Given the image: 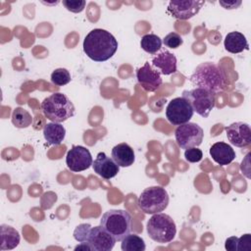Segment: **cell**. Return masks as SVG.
<instances>
[{
	"label": "cell",
	"mask_w": 251,
	"mask_h": 251,
	"mask_svg": "<svg viewBox=\"0 0 251 251\" xmlns=\"http://www.w3.org/2000/svg\"><path fill=\"white\" fill-rule=\"evenodd\" d=\"M118 41L115 36L102 28L89 31L83 40V51L95 62H105L116 53Z\"/></svg>",
	"instance_id": "6da1fadb"
},
{
	"label": "cell",
	"mask_w": 251,
	"mask_h": 251,
	"mask_svg": "<svg viewBox=\"0 0 251 251\" xmlns=\"http://www.w3.org/2000/svg\"><path fill=\"white\" fill-rule=\"evenodd\" d=\"M189 80L196 88H202L216 94L225 89L226 77L224 70L218 64L203 62L196 67Z\"/></svg>",
	"instance_id": "7a4b0ae2"
},
{
	"label": "cell",
	"mask_w": 251,
	"mask_h": 251,
	"mask_svg": "<svg viewBox=\"0 0 251 251\" xmlns=\"http://www.w3.org/2000/svg\"><path fill=\"white\" fill-rule=\"evenodd\" d=\"M43 115L54 123H62L75 115V106L69 97L56 92L46 97L40 105Z\"/></svg>",
	"instance_id": "3957f363"
},
{
	"label": "cell",
	"mask_w": 251,
	"mask_h": 251,
	"mask_svg": "<svg viewBox=\"0 0 251 251\" xmlns=\"http://www.w3.org/2000/svg\"><path fill=\"white\" fill-rule=\"evenodd\" d=\"M100 226L108 231L116 241H122V239L131 231L132 219L128 212L113 209L102 215Z\"/></svg>",
	"instance_id": "277c9868"
},
{
	"label": "cell",
	"mask_w": 251,
	"mask_h": 251,
	"mask_svg": "<svg viewBox=\"0 0 251 251\" xmlns=\"http://www.w3.org/2000/svg\"><path fill=\"white\" fill-rule=\"evenodd\" d=\"M146 229L149 237L158 243L171 242L176 233V223L164 213H156L148 220Z\"/></svg>",
	"instance_id": "5b68a950"
},
{
	"label": "cell",
	"mask_w": 251,
	"mask_h": 251,
	"mask_svg": "<svg viewBox=\"0 0 251 251\" xmlns=\"http://www.w3.org/2000/svg\"><path fill=\"white\" fill-rule=\"evenodd\" d=\"M169 204V194L162 186L145 188L137 199L139 209L145 214H156L164 211Z\"/></svg>",
	"instance_id": "8992f818"
},
{
	"label": "cell",
	"mask_w": 251,
	"mask_h": 251,
	"mask_svg": "<svg viewBox=\"0 0 251 251\" xmlns=\"http://www.w3.org/2000/svg\"><path fill=\"white\" fill-rule=\"evenodd\" d=\"M181 97L185 98L193 112L202 118H207L215 107V94L202 88L184 90Z\"/></svg>",
	"instance_id": "52a82bcc"
},
{
	"label": "cell",
	"mask_w": 251,
	"mask_h": 251,
	"mask_svg": "<svg viewBox=\"0 0 251 251\" xmlns=\"http://www.w3.org/2000/svg\"><path fill=\"white\" fill-rule=\"evenodd\" d=\"M203 128L195 123H186L178 126L175 130L176 144L181 149L198 147L203 141Z\"/></svg>",
	"instance_id": "ba28073f"
},
{
	"label": "cell",
	"mask_w": 251,
	"mask_h": 251,
	"mask_svg": "<svg viewBox=\"0 0 251 251\" xmlns=\"http://www.w3.org/2000/svg\"><path fill=\"white\" fill-rule=\"evenodd\" d=\"M193 110L187 100L183 97L172 99L166 108V118L173 126H180L190 121Z\"/></svg>",
	"instance_id": "9c48e42d"
},
{
	"label": "cell",
	"mask_w": 251,
	"mask_h": 251,
	"mask_svg": "<svg viewBox=\"0 0 251 251\" xmlns=\"http://www.w3.org/2000/svg\"><path fill=\"white\" fill-rule=\"evenodd\" d=\"M93 160L90 151L80 145H74L67 153L66 164L72 172H82L90 168Z\"/></svg>",
	"instance_id": "30bf717a"
},
{
	"label": "cell",
	"mask_w": 251,
	"mask_h": 251,
	"mask_svg": "<svg viewBox=\"0 0 251 251\" xmlns=\"http://www.w3.org/2000/svg\"><path fill=\"white\" fill-rule=\"evenodd\" d=\"M136 78L141 87L148 92L156 91L163 83L161 74L149 62L136 70Z\"/></svg>",
	"instance_id": "8fae6325"
},
{
	"label": "cell",
	"mask_w": 251,
	"mask_h": 251,
	"mask_svg": "<svg viewBox=\"0 0 251 251\" xmlns=\"http://www.w3.org/2000/svg\"><path fill=\"white\" fill-rule=\"evenodd\" d=\"M85 242L94 251H110L114 248L116 240L101 226H97L94 227L91 226Z\"/></svg>",
	"instance_id": "7c38bea8"
},
{
	"label": "cell",
	"mask_w": 251,
	"mask_h": 251,
	"mask_svg": "<svg viewBox=\"0 0 251 251\" xmlns=\"http://www.w3.org/2000/svg\"><path fill=\"white\" fill-rule=\"evenodd\" d=\"M204 1L185 0V1H170L168 5V12L176 19L188 20L198 14Z\"/></svg>",
	"instance_id": "4fadbf2b"
},
{
	"label": "cell",
	"mask_w": 251,
	"mask_h": 251,
	"mask_svg": "<svg viewBox=\"0 0 251 251\" xmlns=\"http://www.w3.org/2000/svg\"><path fill=\"white\" fill-rule=\"evenodd\" d=\"M225 129L226 137L232 145L243 148L251 144V129L248 124L237 122L226 126Z\"/></svg>",
	"instance_id": "5bb4252c"
},
{
	"label": "cell",
	"mask_w": 251,
	"mask_h": 251,
	"mask_svg": "<svg viewBox=\"0 0 251 251\" xmlns=\"http://www.w3.org/2000/svg\"><path fill=\"white\" fill-rule=\"evenodd\" d=\"M93 171L102 178L110 179L118 175L120 167L104 152H99L92 163Z\"/></svg>",
	"instance_id": "9a60e30c"
},
{
	"label": "cell",
	"mask_w": 251,
	"mask_h": 251,
	"mask_svg": "<svg viewBox=\"0 0 251 251\" xmlns=\"http://www.w3.org/2000/svg\"><path fill=\"white\" fill-rule=\"evenodd\" d=\"M151 65L161 75H169L175 74L177 70L176 56L168 50H163L157 53L151 60Z\"/></svg>",
	"instance_id": "2e32d148"
},
{
	"label": "cell",
	"mask_w": 251,
	"mask_h": 251,
	"mask_svg": "<svg viewBox=\"0 0 251 251\" xmlns=\"http://www.w3.org/2000/svg\"><path fill=\"white\" fill-rule=\"evenodd\" d=\"M212 159L220 166H226L235 159V151L226 142H216L210 148Z\"/></svg>",
	"instance_id": "e0dca14e"
},
{
	"label": "cell",
	"mask_w": 251,
	"mask_h": 251,
	"mask_svg": "<svg viewBox=\"0 0 251 251\" xmlns=\"http://www.w3.org/2000/svg\"><path fill=\"white\" fill-rule=\"evenodd\" d=\"M112 159L119 167H129L135 160L133 149L127 143H119L113 147L111 152Z\"/></svg>",
	"instance_id": "ac0fdd59"
},
{
	"label": "cell",
	"mask_w": 251,
	"mask_h": 251,
	"mask_svg": "<svg viewBox=\"0 0 251 251\" xmlns=\"http://www.w3.org/2000/svg\"><path fill=\"white\" fill-rule=\"evenodd\" d=\"M224 45L226 50L232 54L241 53L243 50L249 49L245 35L239 31L228 32L225 37Z\"/></svg>",
	"instance_id": "d6986e66"
},
{
	"label": "cell",
	"mask_w": 251,
	"mask_h": 251,
	"mask_svg": "<svg viewBox=\"0 0 251 251\" xmlns=\"http://www.w3.org/2000/svg\"><path fill=\"white\" fill-rule=\"evenodd\" d=\"M45 140L51 145H59L66 136V128L60 123H48L43 127Z\"/></svg>",
	"instance_id": "ffe728a7"
},
{
	"label": "cell",
	"mask_w": 251,
	"mask_h": 251,
	"mask_svg": "<svg viewBox=\"0 0 251 251\" xmlns=\"http://www.w3.org/2000/svg\"><path fill=\"white\" fill-rule=\"evenodd\" d=\"M1 250H11L18 246L21 240L19 231L8 225H1Z\"/></svg>",
	"instance_id": "44dd1931"
},
{
	"label": "cell",
	"mask_w": 251,
	"mask_h": 251,
	"mask_svg": "<svg viewBox=\"0 0 251 251\" xmlns=\"http://www.w3.org/2000/svg\"><path fill=\"white\" fill-rule=\"evenodd\" d=\"M121 248L123 251H144L146 246L143 238L137 234H127L122 239Z\"/></svg>",
	"instance_id": "7402d4cb"
},
{
	"label": "cell",
	"mask_w": 251,
	"mask_h": 251,
	"mask_svg": "<svg viewBox=\"0 0 251 251\" xmlns=\"http://www.w3.org/2000/svg\"><path fill=\"white\" fill-rule=\"evenodd\" d=\"M12 124L18 128H25L32 124V117L25 109L17 107L12 113Z\"/></svg>",
	"instance_id": "603a6c76"
},
{
	"label": "cell",
	"mask_w": 251,
	"mask_h": 251,
	"mask_svg": "<svg viewBox=\"0 0 251 251\" xmlns=\"http://www.w3.org/2000/svg\"><path fill=\"white\" fill-rule=\"evenodd\" d=\"M162 39L154 34V33H148V34H145L141 37V40H140V46L141 48L149 53V54H156L157 51H159L162 47Z\"/></svg>",
	"instance_id": "cb8c5ba5"
},
{
	"label": "cell",
	"mask_w": 251,
	"mask_h": 251,
	"mask_svg": "<svg viewBox=\"0 0 251 251\" xmlns=\"http://www.w3.org/2000/svg\"><path fill=\"white\" fill-rule=\"evenodd\" d=\"M51 82L58 86H63L71 81V74L67 69L59 68L52 72L50 76Z\"/></svg>",
	"instance_id": "d4e9b609"
},
{
	"label": "cell",
	"mask_w": 251,
	"mask_h": 251,
	"mask_svg": "<svg viewBox=\"0 0 251 251\" xmlns=\"http://www.w3.org/2000/svg\"><path fill=\"white\" fill-rule=\"evenodd\" d=\"M163 43L165 44V46H167L169 48L176 49V48L179 47L183 43V40H182L181 36L178 33H176V32H170L169 34H167L164 37Z\"/></svg>",
	"instance_id": "484cf974"
},
{
	"label": "cell",
	"mask_w": 251,
	"mask_h": 251,
	"mask_svg": "<svg viewBox=\"0 0 251 251\" xmlns=\"http://www.w3.org/2000/svg\"><path fill=\"white\" fill-rule=\"evenodd\" d=\"M91 228V226L89 224H81L78 225L75 229L74 230V237L78 242H85L87 234L89 232V229Z\"/></svg>",
	"instance_id": "4316f807"
},
{
	"label": "cell",
	"mask_w": 251,
	"mask_h": 251,
	"mask_svg": "<svg viewBox=\"0 0 251 251\" xmlns=\"http://www.w3.org/2000/svg\"><path fill=\"white\" fill-rule=\"evenodd\" d=\"M86 2L84 0L82 1H72V0H63V5L65 6V8L72 12V13H80L83 11L84 7H85Z\"/></svg>",
	"instance_id": "83f0119b"
},
{
	"label": "cell",
	"mask_w": 251,
	"mask_h": 251,
	"mask_svg": "<svg viewBox=\"0 0 251 251\" xmlns=\"http://www.w3.org/2000/svg\"><path fill=\"white\" fill-rule=\"evenodd\" d=\"M202 157H203V153L197 147L188 148L184 151V158L189 163H197L202 159Z\"/></svg>",
	"instance_id": "f1b7e54d"
},
{
	"label": "cell",
	"mask_w": 251,
	"mask_h": 251,
	"mask_svg": "<svg viewBox=\"0 0 251 251\" xmlns=\"http://www.w3.org/2000/svg\"><path fill=\"white\" fill-rule=\"evenodd\" d=\"M251 250V234L246 233L237 239L236 251H250Z\"/></svg>",
	"instance_id": "f546056e"
},
{
	"label": "cell",
	"mask_w": 251,
	"mask_h": 251,
	"mask_svg": "<svg viewBox=\"0 0 251 251\" xmlns=\"http://www.w3.org/2000/svg\"><path fill=\"white\" fill-rule=\"evenodd\" d=\"M237 239L236 236H230L226 239L225 247L228 251H236L237 250Z\"/></svg>",
	"instance_id": "4dcf8cb0"
},
{
	"label": "cell",
	"mask_w": 251,
	"mask_h": 251,
	"mask_svg": "<svg viewBox=\"0 0 251 251\" xmlns=\"http://www.w3.org/2000/svg\"><path fill=\"white\" fill-rule=\"evenodd\" d=\"M220 4L226 9H235L241 4V1H220Z\"/></svg>",
	"instance_id": "1f68e13d"
},
{
	"label": "cell",
	"mask_w": 251,
	"mask_h": 251,
	"mask_svg": "<svg viewBox=\"0 0 251 251\" xmlns=\"http://www.w3.org/2000/svg\"><path fill=\"white\" fill-rule=\"evenodd\" d=\"M75 250H92L90 245L86 242H80L79 245L75 247Z\"/></svg>",
	"instance_id": "d6a6232c"
}]
</instances>
